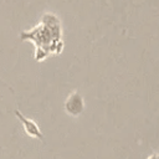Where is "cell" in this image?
<instances>
[{
	"label": "cell",
	"mask_w": 159,
	"mask_h": 159,
	"mask_svg": "<svg viewBox=\"0 0 159 159\" xmlns=\"http://www.w3.org/2000/svg\"><path fill=\"white\" fill-rule=\"evenodd\" d=\"M20 39L29 40L35 43L36 61H43L48 55L61 52L63 46L61 24L53 14H45L41 21L31 31L21 32Z\"/></svg>",
	"instance_id": "1"
},
{
	"label": "cell",
	"mask_w": 159,
	"mask_h": 159,
	"mask_svg": "<svg viewBox=\"0 0 159 159\" xmlns=\"http://www.w3.org/2000/svg\"><path fill=\"white\" fill-rule=\"evenodd\" d=\"M15 116L17 117V119L21 122L22 127H24V130L25 133L29 135V137H32V138H37V139H43V134L40 129V127L37 125V123L27 117H25L19 109L15 111Z\"/></svg>",
	"instance_id": "3"
},
{
	"label": "cell",
	"mask_w": 159,
	"mask_h": 159,
	"mask_svg": "<svg viewBox=\"0 0 159 159\" xmlns=\"http://www.w3.org/2000/svg\"><path fill=\"white\" fill-rule=\"evenodd\" d=\"M63 107H65V111L67 114H70L72 117H78L84 111V99L78 91H73L66 98Z\"/></svg>",
	"instance_id": "2"
},
{
	"label": "cell",
	"mask_w": 159,
	"mask_h": 159,
	"mask_svg": "<svg viewBox=\"0 0 159 159\" xmlns=\"http://www.w3.org/2000/svg\"><path fill=\"white\" fill-rule=\"evenodd\" d=\"M148 159H159V154H152Z\"/></svg>",
	"instance_id": "4"
}]
</instances>
